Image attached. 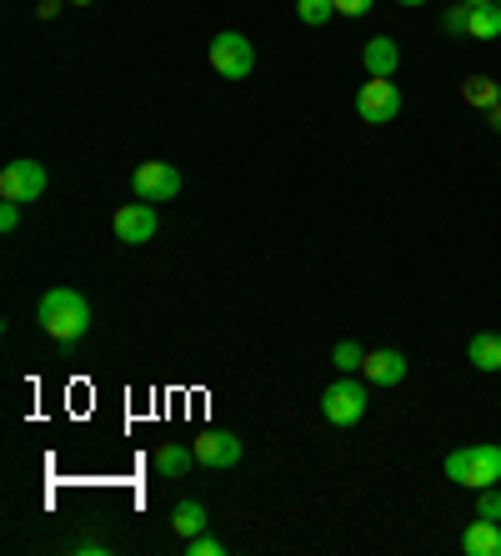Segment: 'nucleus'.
I'll return each instance as SVG.
<instances>
[{"label":"nucleus","mask_w":501,"mask_h":556,"mask_svg":"<svg viewBox=\"0 0 501 556\" xmlns=\"http://www.w3.org/2000/svg\"><path fill=\"white\" fill-rule=\"evenodd\" d=\"M36 321L55 346H76V341H86V331H90V301L80 296V291H71V286H55V291L40 296Z\"/></svg>","instance_id":"nucleus-1"},{"label":"nucleus","mask_w":501,"mask_h":556,"mask_svg":"<svg viewBox=\"0 0 501 556\" xmlns=\"http://www.w3.org/2000/svg\"><path fill=\"white\" fill-rule=\"evenodd\" d=\"M447 481L466 486V492H487L501 481V441H472L462 452L447 456Z\"/></svg>","instance_id":"nucleus-2"},{"label":"nucleus","mask_w":501,"mask_h":556,"mask_svg":"<svg viewBox=\"0 0 501 556\" xmlns=\"http://www.w3.org/2000/svg\"><path fill=\"white\" fill-rule=\"evenodd\" d=\"M366 406H372V391H366V376H336L331 387L322 391V416L331 421V427H356L361 416H366Z\"/></svg>","instance_id":"nucleus-3"},{"label":"nucleus","mask_w":501,"mask_h":556,"mask_svg":"<svg viewBox=\"0 0 501 556\" xmlns=\"http://www.w3.org/2000/svg\"><path fill=\"white\" fill-rule=\"evenodd\" d=\"M356 116L366 121V126H386V121L401 116V91L391 76H372L366 86L356 91Z\"/></svg>","instance_id":"nucleus-4"},{"label":"nucleus","mask_w":501,"mask_h":556,"mask_svg":"<svg viewBox=\"0 0 501 556\" xmlns=\"http://www.w3.org/2000/svg\"><path fill=\"white\" fill-rule=\"evenodd\" d=\"M211 65H216L226 80H246L256 71V46H251L241 30H221V36L211 40Z\"/></svg>","instance_id":"nucleus-5"},{"label":"nucleus","mask_w":501,"mask_h":556,"mask_svg":"<svg viewBox=\"0 0 501 556\" xmlns=\"http://www.w3.org/2000/svg\"><path fill=\"white\" fill-rule=\"evenodd\" d=\"M111 226H116V241H126V247H146L155 231H161V216H155V201H126V206H116V216H111Z\"/></svg>","instance_id":"nucleus-6"},{"label":"nucleus","mask_w":501,"mask_h":556,"mask_svg":"<svg viewBox=\"0 0 501 556\" xmlns=\"http://www.w3.org/2000/svg\"><path fill=\"white\" fill-rule=\"evenodd\" d=\"M130 191L141 201H176L180 195V170L171 161H141L130 170Z\"/></svg>","instance_id":"nucleus-7"},{"label":"nucleus","mask_w":501,"mask_h":556,"mask_svg":"<svg viewBox=\"0 0 501 556\" xmlns=\"http://www.w3.org/2000/svg\"><path fill=\"white\" fill-rule=\"evenodd\" d=\"M46 195V166L40 161H11V166L0 170V201H40Z\"/></svg>","instance_id":"nucleus-8"},{"label":"nucleus","mask_w":501,"mask_h":556,"mask_svg":"<svg viewBox=\"0 0 501 556\" xmlns=\"http://www.w3.org/2000/svg\"><path fill=\"white\" fill-rule=\"evenodd\" d=\"M191 452H196V462L211 466V471H231L246 456V441L236 437V431H201V437L191 441Z\"/></svg>","instance_id":"nucleus-9"},{"label":"nucleus","mask_w":501,"mask_h":556,"mask_svg":"<svg viewBox=\"0 0 501 556\" xmlns=\"http://www.w3.org/2000/svg\"><path fill=\"white\" fill-rule=\"evenodd\" d=\"M361 376H366L372 387H401V381H406V356H401L397 346L366 351V362H361Z\"/></svg>","instance_id":"nucleus-10"},{"label":"nucleus","mask_w":501,"mask_h":556,"mask_svg":"<svg viewBox=\"0 0 501 556\" xmlns=\"http://www.w3.org/2000/svg\"><path fill=\"white\" fill-rule=\"evenodd\" d=\"M361 65H366V76H397L401 46L391 36H372L366 40V51H361Z\"/></svg>","instance_id":"nucleus-11"},{"label":"nucleus","mask_w":501,"mask_h":556,"mask_svg":"<svg viewBox=\"0 0 501 556\" xmlns=\"http://www.w3.org/2000/svg\"><path fill=\"white\" fill-rule=\"evenodd\" d=\"M462 552L466 556H501V521L476 517L472 527L462 531Z\"/></svg>","instance_id":"nucleus-12"},{"label":"nucleus","mask_w":501,"mask_h":556,"mask_svg":"<svg viewBox=\"0 0 501 556\" xmlns=\"http://www.w3.org/2000/svg\"><path fill=\"white\" fill-rule=\"evenodd\" d=\"M466 362H472L476 371H501V337L497 331H476V337L466 341Z\"/></svg>","instance_id":"nucleus-13"},{"label":"nucleus","mask_w":501,"mask_h":556,"mask_svg":"<svg viewBox=\"0 0 501 556\" xmlns=\"http://www.w3.org/2000/svg\"><path fill=\"white\" fill-rule=\"evenodd\" d=\"M191 462H196V452L191 446H180V441H166V446L155 452V471H161V477H186Z\"/></svg>","instance_id":"nucleus-14"},{"label":"nucleus","mask_w":501,"mask_h":556,"mask_svg":"<svg viewBox=\"0 0 501 556\" xmlns=\"http://www.w3.org/2000/svg\"><path fill=\"white\" fill-rule=\"evenodd\" d=\"M466 36L472 40H497L501 36V11L497 5H472V11H466Z\"/></svg>","instance_id":"nucleus-15"},{"label":"nucleus","mask_w":501,"mask_h":556,"mask_svg":"<svg viewBox=\"0 0 501 556\" xmlns=\"http://www.w3.org/2000/svg\"><path fill=\"white\" fill-rule=\"evenodd\" d=\"M171 527H176L180 536L191 542L196 531H206V506H201V502H176V511H171Z\"/></svg>","instance_id":"nucleus-16"},{"label":"nucleus","mask_w":501,"mask_h":556,"mask_svg":"<svg viewBox=\"0 0 501 556\" xmlns=\"http://www.w3.org/2000/svg\"><path fill=\"white\" fill-rule=\"evenodd\" d=\"M462 96H466L472 105H481V111H491V105L501 101V86H497V80H487V76H472V80L462 86Z\"/></svg>","instance_id":"nucleus-17"},{"label":"nucleus","mask_w":501,"mask_h":556,"mask_svg":"<svg viewBox=\"0 0 501 556\" xmlns=\"http://www.w3.org/2000/svg\"><path fill=\"white\" fill-rule=\"evenodd\" d=\"M336 15V0H296V21L301 26H326Z\"/></svg>","instance_id":"nucleus-18"},{"label":"nucleus","mask_w":501,"mask_h":556,"mask_svg":"<svg viewBox=\"0 0 501 556\" xmlns=\"http://www.w3.org/2000/svg\"><path fill=\"white\" fill-rule=\"evenodd\" d=\"M361 362H366V351H361L356 341H336V351H331V366H336V371H341V376H356Z\"/></svg>","instance_id":"nucleus-19"},{"label":"nucleus","mask_w":501,"mask_h":556,"mask_svg":"<svg viewBox=\"0 0 501 556\" xmlns=\"http://www.w3.org/2000/svg\"><path fill=\"white\" fill-rule=\"evenodd\" d=\"M476 517L501 521V492H497V486H487V492H476Z\"/></svg>","instance_id":"nucleus-20"},{"label":"nucleus","mask_w":501,"mask_h":556,"mask_svg":"<svg viewBox=\"0 0 501 556\" xmlns=\"http://www.w3.org/2000/svg\"><path fill=\"white\" fill-rule=\"evenodd\" d=\"M186 552H191V556H221V552H226V546H221L216 536H206V531H196L191 542H186Z\"/></svg>","instance_id":"nucleus-21"},{"label":"nucleus","mask_w":501,"mask_h":556,"mask_svg":"<svg viewBox=\"0 0 501 556\" xmlns=\"http://www.w3.org/2000/svg\"><path fill=\"white\" fill-rule=\"evenodd\" d=\"M0 231L5 236L21 231V201H0Z\"/></svg>","instance_id":"nucleus-22"},{"label":"nucleus","mask_w":501,"mask_h":556,"mask_svg":"<svg viewBox=\"0 0 501 556\" xmlns=\"http://www.w3.org/2000/svg\"><path fill=\"white\" fill-rule=\"evenodd\" d=\"M466 11H472V5H451V11L441 15V26H447L451 36H466Z\"/></svg>","instance_id":"nucleus-23"},{"label":"nucleus","mask_w":501,"mask_h":556,"mask_svg":"<svg viewBox=\"0 0 501 556\" xmlns=\"http://www.w3.org/2000/svg\"><path fill=\"white\" fill-rule=\"evenodd\" d=\"M376 0H336V15H351V21H361V15L372 11Z\"/></svg>","instance_id":"nucleus-24"},{"label":"nucleus","mask_w":501,"mask_h":556,"mask_svg":"<svg viewBox=\"0 0 501 556\" xmlns=\"http://www.w3.org/2000/svg\"><path fill=\"white\" fill-rule=\"evenodd\" d=\"M71 552H76V556H105L111 546H105V542H90V536H80V542H71Z\"/></svg>","instance_id":"nucleus-25"},{"label":"nucleus","mask_w":501,"mask_h":556,"mask_svg":"<svg viewBox=\"0 0 501 556\" xmlns=\"http://www.w3.org/2000/svg\"><path fill=\"white\" fill-rule=\"evenodd\" d=\"M491 130H501V105H491Z\"/></svg>","instance_id":"nucleus-26"},{"label":"nucleus","mask_w":501,"mask_h":556,"mask_svg":"<svg viewBox=\"0 0 501 556\" xmlns=\"http://www.w3.org/2000/svg\"><path fill=\"white\" fill-rule=\"evenodd\" d=\"M397 5H431V0H397Z\"/></svg>","instance_id":"nucleus-27"},{"label":"nucleus","mask_w":501,"mask_h":556,"mask_svg":"<svg viewBox=\"0 0 501 556\" xmlns=\"http://www.w3.org/2000/svg\"><path fill=\"white\" fill-rule=\"evenodd\" d=\"M462 5H497V0H462Z\"/></svg>","instance_id":"nucleus-28"},{"label":"nucleus","mask_w":501,"mask_h":556,"mask_svg":"<svg viewBox=\"0 0 501 556\" xmlns=\"http://www.w3.org/2000/svg\"><path fill=\"white\" fill-rule=\"evenodd\" d=\"M497 11H501V0H497Z\"/></svg>","instance_id":"nucleus-29"}]
</instances>
